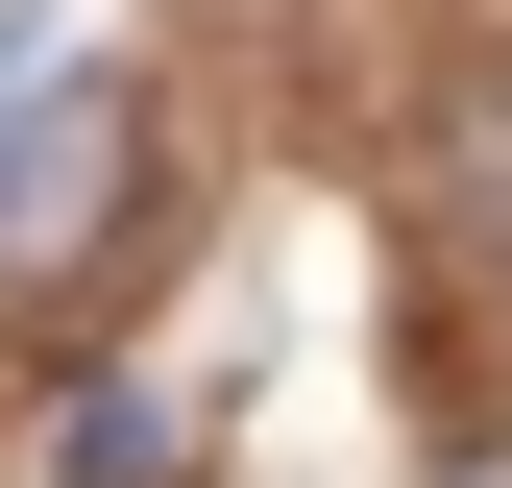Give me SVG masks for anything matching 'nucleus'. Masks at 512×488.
Masks as SVG:
<instances>
[{
	"label": "nucleus",
	"mask_w": 512,
	"mask_h": 488,
	"mask_svg": "<svg viewBox=\"0 0 512 488\" xmlns=\"http://www.w3.org/2000/svg\"><path fill=\"white\" fill-rule=\"evenodd\" d=\"M98 220H122V98L98 74H25V98H0V269H98Z\"/></svg>",
	"instance_id": "nucleus-1"
},
{
	"label": "nucleus",
	"mask_w": 512,
	"mask_h": 488,
	"mask_svg": "<svg viewBox=\"0 0 512 488\" xmlns=\"http://www.w3.org/2000/svg\"><path fill=\"white\" fill-rule=\"evenodd\" d=\"M415 244H439V293H464V318H512V49L439 98V147H415Z\"/></svg>",
	"instance_id": "nucleus-2"
},
{
	"label": "nucleus",
	"mask_w": 512,
	"mask_h": 488,
	"mask_svg": "<svg viewBox=\"0 0 512 488\" xmlns=\"http://www.w3.org/2000/svg\"><path fill=\"white\" fill-rule=\"evenodd\" d=\"M49 464H74V488H196V391H147V366H98V391L49 415Z\"/></svg>",
	"instance_id": "nucleus-3"
}]
</instances>
